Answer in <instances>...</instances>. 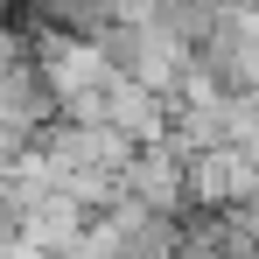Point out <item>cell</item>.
Wrapping results in <instances>:
<instances>
[{
    "instance_id": "7a4b0ae2",
    "label": "cell",
    "mask_w": 259,
    "mask_h": 259,
    "mask_svg": "<svg viewBox=\"0 0 259 259\" xmlns=\"http://www.w3.org/2000/svg\"><path fill=\"white\" fill-rule=\"evenodd\" d=\"M182 147L175 140H161V147H140L133 154V168H126V196L133 203H147V210H175L182 203Z\"/></svg>"
},
{
    "instance_id": "3957f363",
    "label": "cell",
    "mask_w": 259,
    "mask_h": 259,
    "mask_svg": "<svg viewBox=\"0 0 259 259\" xmlns=\"http://www.w3.org/2000/svg\"><path fill=\"white\" fill-rule=\"evenodd\" d=\"M14 63H28V35L14 21H0V70H14Z\"/></svg>"
},
{
    "instance_id": "6da1fadb",
    "label": "cell",
    "mask_w": 259,
    "mask_h": 259,
    "mask_svg": "<svg viewBox=\"0 0 259 259\" xmlns=\"http://www.w3.org/2000/svg\"><path fill=\"white\" fill-rule=\"evenodd\" d=\"M252 182H259V168L238 147H196V154L182 161V189H189L196 203H245Z\"/></svg>"
},
{
    "instance_id": "277c9868",
    "label": "cell",
    "mask_w": 259,
    "mask_h": 259,
    "mask_svg": "<svg viewBox=\"0 0 259 259\" xmlns=\"http://www.w3.org/2000/svg\"><path fill=\"white\" fill-rule=\"evenodd\" d=\"M245 7H259V0H245Z\"/></svg>"
}]
</instances>
